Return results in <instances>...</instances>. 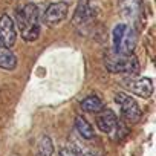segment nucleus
Returning a JSON list of instances; mask_svg holds the SVG:
<instances>
[{"label":"nucleus","mask_w":156,"mask_h":156,"mask_svg":"<svg viewBox=\"0 0 156 156\" xmlns=\"http://www.w3.org/2000/svg\"><path fill=\"white\" fill-rule=\"evenodd\" d=\"M116 103L119 104L121 107V113H122V118L129 122V124H136L141 116H142V112L138 106V103L135 101V98L126 95V94H116L115 97Z\"/></svg>","instance_id":"nucleus-4"},{"label":"nucleus","mask_w":156,"mask_h":156,"mask_svg":"<svg viewBox=\"0 0 156 156\" xmlns=\"http://www.w3.org/2000/svg\"><path fill=\"white\" fill-rule=\"evenodd\" d=\"M104 66L112 73H126L136 76L139 73V61L133 54H113L104 61Z\"/></svg>","instance_id":"nucleus-3"},{"label":"nucleus","mask_w":156,"mask_h":156,"mask_svg":"<svg viewBox=\"0 0 156 156\" xmlns=\"http://www.w3.org/2000/svg\"><path fill=\"white\" fill-rule=\"evenodd\" d=\"M69 12V5L67 2H55L51 3L48 6V9L44 11L43 16V23L48 26H57L58 23H61Z\"/></svg>","instance_id":"nucleus-7"},{"label":"nucleus","mask_w":156,"mask_h":156,"mask_svg":"<svg viewBox=\"0 0 156 156\" xmlns=\"http://www.w3.org/2000/svg\"><path fill=\"white\" fill-rule=\"evenodd\" d=\"M112 41H113V52L132 54L138 44V31L132 25L119 23L113 28Z\"/></svg>","instance_id":"nucleus-2"},{"label":"nucleus","mask_w":156,"mask_h":156,"mask_svg":"<svg viewBox=\"0 0 156 156\" xmlns=\"http://www.w3.org/2000/svg\"><path fill=\"white\" fill-rule=\"evenodd\" d=\"M118 11L119 16L133 26V23H139L142 19V0H118Z\"/></svg>","instance_id":"nucleus-5"},{"label":"nucleus","mask_w":156,"mask_h":156,"mask_svg":"<svg viewBox=\"0 0 156 156\" xmlns=\"http://www.w3.org/2000/svg\"><path fill=\"white\" fill-rule=\"evenodd\" d=\"M94 17V9L90 6V0H80L76 6V11L73 14V23L75 25H84Z\"/></svg>","instance_id":"nucleus-11"},{"label":"nucleus","mask_w":156,"mask_h":156,"mask_svg":"<svg viewBox=\"0 0 156 156\" xmlns=\"http://www.w3.org/2000/svg\"><path fill=\"white\" fill-rule=\"evenodd\" d=\"M17 26L22 37L26 41H34L40 35V22H38V6L28 3L17 12Z\"/></svg>","instance_id":"nucleus-1"},{"label":"nucleus","mask_w":156,"mask_h":156,"mask_svg":"<svg viewBox=\"0 0 156 156\" xmlns=\"http://www.w3.org/2000/svg\"><path fill=\"white\" fill-rule=\"evenodd\" d=\"M52 153H54L52 139L49 136H41L37 144V156H52Z\"/></svg>","instance_id":"nucleus-15"},{"label":"nucleus","mask_w":156,"mask_h":156,"mask_svg":"<svg viewBox=\"0 0 156 156\" xmlns=\"http://www.w3.org/2000/svg\"><path fill=\"white\" fill-rule=\"evenodd\" d=\"M70 142H72V148L70 150H73L78 156H104V151H103V148L100 145L87 144L84 138H81V139L72 138Z\"/></svg>","instance_id":"nucleus-10"},{"label":"nucleus","mask_w":156,"mask_h":156,"mask_svg":"<svg viewBox=\"0 0 156 156\" xmlns=\"http://www.w3.org/2000/svg\"><path fill=\"white\" fill-rule=\"evenodd\" d=\"M17 38V31H16V25L12 22V19L9 16H2L0 17V41L5 46L11 48L14 46Z\"/></svg>","instance_id":"nucleus-9"},{"label":"nucleus","mask_w":156,"mask_h":156,"mask_svg":"<svg viewBox=\"0 0 156 156\" xmlns=\"http://www.w3.org/2000/svg\"><path fill=\"white\" fill-rule=\"evenodd\" d=\"M58 156H78L73 150H69V148H63V150H60V153H58Z\"/></svg>","instance_id":"nucleus-16"},{"label":"nucleus","mask_w":156,"mask_h":156,"mask_svg":"<svg viewBox=\"0 0 156 156\" xmlns=\"http://www.w3.org/2000/svg\"><path fill=\"white\" fill-rule=\"evenodd\" d=\"M81 109H83L84 112L97 113V112H100V110L103 109V101H101L98 97L90 95V97H87V98H84V100L81 101Z\"/></svg>","instance_id":"nucleus-14"},{"label":"nucleus","mask_w":156,"mask_h":156,"mask_svg":"<svg viewBox=\"0 0 156 156\" xmlns=\"http://www.w3.org/2000/svg\"><path fill=\"white\" fill-rule=\"evenodd\" d=\"M75 129H76V133L80 135L81 138L84 139H95V132H94V127L89 124V121L83 116H76L75 118Z\"/></svg>","instance_id":"nucleus-13"},{"label":"nucleus","mask_w":156,"mask_h":156,"mask_svg":"<svg viewBox=\"0 0 156 156\" xmlns=\"http://www.w3.org/2000/svg\"><path fill=\"white\" fill-rule=\"evenodd\" d=\"M97 127L103 132V133H107V135H112L115 132H118L119 129V122H118V118L116 115L113 113V110L110 109H101L100 112H97Z\"/></svg>","instance_id":"nucleus-8"},{"label":"nucleus","mask_w":156,"mask_h":156,"mask_svg":"<svg viewBox=\"0 0 156 156\" xmlns=\"http://www.w3.org/2000/svg\"><path fill=\"white\" fill-rule=\"evenodd\" d=\"M122 84L127 90H130L133 95L141 98H150L153 94V83L147 76H139V78L130 76L122 80Z\"/></svg>","instance_id":"nucleus-6"},{"label":"nucleus","mask_w":156,"mask_h":156,"mask_svg":"<svg viewBox=\"0 0 156 156\" xmlns=\"http://www.w3.org/2000/svg\"><path fill=\"white\" fill-rule=\"evenodd\" d=\"M0 67L5 70H14L17 67V57L2 41H0Z\"/></svg>","instance_id":"nucleus-12"}]
</instances>
